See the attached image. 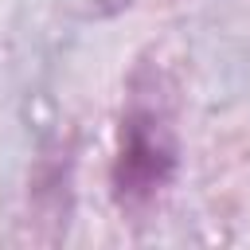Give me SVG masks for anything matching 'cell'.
Returning a JSON list of instances; mask_svg holds the SVG:
<instances>
[{
  "instance_id": "obj_1",
  "label": "cell",
  "mask_w": 250,
  "mask_h": 250,
  "mask_svg": "<svg viewBox=\"0 0 250 250\" xmlns=\"http://www.w3.org/2000/svg\"><path fill=\"white\" fill-rule=\"evenodd\" d=\"M176 172V137L168 117L156 105H133L121 117L117 156H113V191L129 211H145L160 199Z\"/></svg>"
}]
</instances>
